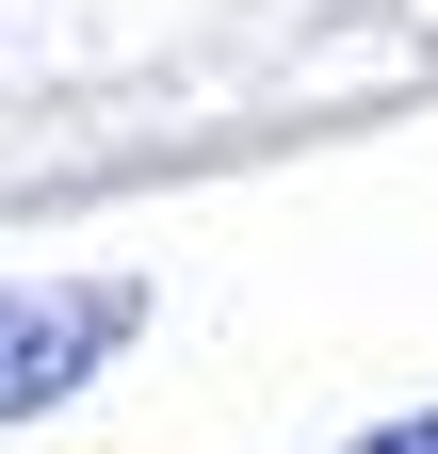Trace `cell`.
<instances>
[{
  "label": "cell",
  "mask_w": 438,
  "mask_h": 454,
  "mask_svg": "<svg viewBox=\"0 0 438 454\" xmlns=\"http://www.w3.org/2000/svg\"><path fill=\"white\" fill-rule=\"evenodd\" d=\"M130 325H146V276H0V422L66 406Z\"/></svg>",
  "instance_id": "cell-1"
},
{
  "label": "cell",
  "mask_w": 438,
  "mask_h": 454,
  "mask_svg": "<svg viewBox=\"0 0 438 454\" xmlns=\"http://www.w3.org/2000/svg\"><path fill=\"white\" fill-rule=\"evenodd\" d=\"M341 454H438V406H406V422H373V438H341Z\"/></svg>",
  "instance_id": "cell-2"
}]
</instances>
